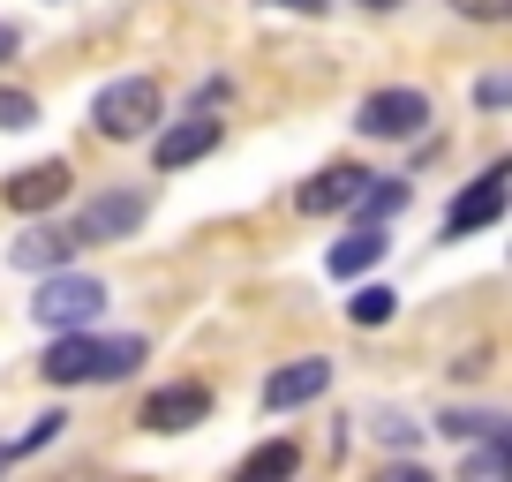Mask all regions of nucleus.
<instances>
[{"label": "nucleus", "instance_id": "nucleus-7", "mask_svg": "<svg viewBox=\"0 0 512 482\" xmlns=\"http://www.w3.org/2000/svg\"><path fill=\"white\" fill-rule=\"evenodd\" d=\"M317 392H332V362H324V354L279 362V370L264 377V407H272V415H287V407H309Z\"/></svg>", "mask_w": 512, "mask_h": 482}, {"label": "nucleus", "instance_id": "nucleus-19", "mask_svg": "<svg viewBox=\"0 0 512 482\" xmlns=\"http://www.w3.org/2000/svg\"><path fill=\"white\" fill-rule=\"evenodd\" d=\"M23 121H38V98L16 91V83H0V129H23Z\"/></svg>", "mask_w": 512, "mask_h": 482}, {"label": "nucleus", "instance_id": "nucleus-20", "mask_svg": "<svg viewBox=\"0 0 512 482\" xmlns=\"http://www.w3.org/2000/svg\"><path fill=\"white\" fill-rule=\"evenodd\" d=\"M452 8H460L467 23H505L512 16V0H452Z\"/></svg>", "mask_w": 512, "mask_h": 482}, {"label": "nucleus", "instance_id": "nucleus-22", "mask_svg": "<svg viewBox=\"0 0 512 482\" xmlns=\"http://www.w3.org/2000/svg\"><path fill=\"white\" fill-rule=\"evenodd\" d=\"M377 437H384V445H415V422H400V415H377Z\"/></svg>", "mask_w": 512, "mask_h": 482}, {"label": "nucleus", "instance_id": "nucleus-25", "mask_svg": "<svg viewBox=\"0 0 512 482\" xmlns=\"http://www.w3.org/2000/svg\"><path fill=\"white\" fill-rule=\"evenodd\" d=\"M279 8H324V0H279Z\"/></svg>", "mask_w": 512, "mask_h": 482}, {"label": "nucleus", "instance_id": "nucleus-23", "mask_svg": "<svg viewBox=\"0 0 512 482\" xmlns=\"http://www.w3.org/2000/svg\"><path fill=\"white\" fill-rule=\"evenodd\" d=\"M377 482H437V475H430V467H415V460H392Z\"/></svg>", "mask_w": 512, "mask_h": 482}, {"label": "nucleus", "instance_id": "nucleus-3", "mask_svg": "<svg viewBox=\"0 0 512 482\" xmlns=\"http://www.w3.org/2000/svg\"><path fill=\"white\" fill-rule=\"evenodd\" d=\"M354 129L377 136V144H407V136L430 129V98L407 91V83H392V91H369L362 113H354Z\"/></svg>", "mask_w": 512, "mask_h": 482}, {"label": "nucleus", "instance_id": "nucleus-26", "mask_svg": "<svg viewBox=\"0 0 512 482\" xmlns=\"http://www.w3.org/2000/svg\"><path fill=\"white\" fill-rule=\"evenodd\" d=\"M362 8H400V0H362Z\"/></svg>", "mask_w": 512, "mask_h": 482}, {"label": "nucleus", "instance_id": "nucleus-24", "mask_svg": "<svg viewBox=\"0 0 512 482\" xmlns=\"http://www.w3.org/2000/svg\"><path fill=\"white\" fill-rule=\"evenodd\" d=\"M16 46H23V31H16V23H0V61H16Z\"/></svg>", "mask_w": 512, "mask_h": 482}, {"label": "nucleus", "instance_id": "nucleus-21", "mask_svg": "<svg viewBox=\"0 0 512 482\" xmlns=\"http://www.w3.org/2000/svg\"><path fill=\"white\" fill-rule=\"evenodd\" d=\"M61 422H68V415H38V422H31V437H23V445H8V452H38V445H53V430H61Z\"/></svg>", "mask_w": 512, "mask_h": 482}, {"label": "nucleus", "instance_id": "nucleus-10", "mask_svg": "<svg viewBox=\"0 0 512 482\" xmlns=\"http://www.w3.org/2000/svg\"><path fill=\"white\" fill-rule=\"evenodd\" d=\"M362 181H369L362 166H324V174H309L302 189H294V211H309V219H324V211H347Z\"/></svg>", "mask_w": 512, "mask_h": 482}, {"label": "nucleus", "instance_id": "nucleus-18", "mask_svg": "<svg viewBox=\"0 0 512 482\" xmlns=\"http://www.w3.org/2000/svg\"><path fill=\"white\" fill-rule=\"evenodd\" d=\"M347 317L362 324V332H377V324H392V317H400V294H392V287H362V294L347 302Z\"/></svg>", "mask_w": 512, "mask_h": 482}, {"label": "nucleus", "instance_id": "nucleus-4", "mask_svg": "<svg viewBox=\"0 0 512 482\" xmlns=\"http://www.w3.org/2000/svg\"><path fill=\"white\" fill-rule=\"evenodd\" d=\"M98 309H106V287H98V279H83V272H46L31 317L46 324V332H76V324H91Z\"/></svg>", "mask_w": 512, "mask_h": 482}, {"label": "nucleus", "instance_id": "nucleus-5", "mask_svg": "<svg viewBox=\"0 0 512 482\" xmlns=\"http://www.w3.org/2000/svg\"><path fill=\"white\" fill-rule=\"evenodd\" d=\"M505 204H512V174L505 166H482V174L445 204V241H467V234H482V226H497Z\"/></svg>", "mask_w": 512, "mask_h": 482}, {"label": "nucleus", "instance_id": "nucleus-14", "mask_svg": "<svg viewBox=\"0 0 512 482\" xmlns=\"http://www.w3.org/2000/svg\"><path fill=\"white\" fill-rule=\"evenodd\" d=\"M407 204H415V189H407V181H377V174H369L362 181V189H354V219H362V226H384V219H400V211Z\"/></svg>", "mask_w": 512, "mask_h": 482}, {"label": "nucleus", "instance_id": "nucleus-27", "mask_svg": "<svg viewBox=\"0 0 512 482\" xmlns=\"http://www.w3.org/2000/svg\"><path fill=\"white\" fill-rule=\"evenodd\" d=\"M8 460H16V452H0V467H8Z\"/></svg>", "mask_w": 512, "mask_h": 482}, {"label": "nucleus", "instance_id": "nucleus-12", "mask_svg": "<svg viewBox=\"0 0 512 482\" xmlns=\"http://www.w3.org/2000/svg\"><path fill=\"white\" fill-rule=\"evenodd\" d=\"M61 196H68V166H61V159L23 166V174L8 181V204H16V211H31V219H38V211H53Z\"/></svg>", "mask_w": 512, "mask_h": 482}, {"label": "nucleus", "instance_id": "nucleus-9", "mask_svg": "<svg viewBox=\"0 0 512 482\" xmlns=\"http://www.w3.org/2000/svg\"><path fill=\"white\" fill-rule=\"evenodd\" d=\"M204 151H219V121H211V113H189V121L159 129V144H151V166H159V174H181V166H196Z\"/></svg>", "mask_w": 512, "mask_h": 482}, {"label": "nucleus", "instance_id": "nucleus-16", "mask_svg": "<svg viewBox=\"0 0 512 482\" xmlns=\"http://www.w3.org/2000/svg\"><path fill=\"white\" fill-rule=\"evenodd\" d=\"M460 482H512V437H505V430H497V437H475Z\"/></svg>", "mask_w": 512, "mask_h": 482}, {"label": "nucleus", "instance_id": "nucleus-17", "mask_svg": "<svg viewBox=\"0 0 512 482\" xmlns=\"http://www.w3.org/2000/svg\"><path fill=\"white\" fill-rule=\"evenodd\" d=\"M437 430L475 445V437H497V430H505V415H490V407H445V415H437Z\"/></svg>", "mask_w": 512, "mask_h": 482}, {"label": "nucleus", "instance_id": "nucleus-11", "mask_svg": "<svg viewBox=\"0 0 512 482\" xmlns=\"http://www.w3.org/2000/svg\"><path fill=\"white\" fill-rule=\"evenodd\" d=\"M76 249H83V241L68 234V226H31V234L8 249V264H16V272H61Z\"/></svg>", "mask_w": 512, "mask_h": 482}, {"label": "nucleus", "instance_id": "nucleus-1", "mask_svg": "<svg viewBox=\"0 0 512 482\" xmlns=\"http://www.w3.org/2000/svg\"><path fill=\"white\" fill-rule=\"evenodd\" d=\"M144 362V339L136 332H91V324H76V332H53V347L38 354V377L46 385H121L128 370Z\"/></svg>", "mask_w": 512, "mask_h": 482}, {"label": "nucleus", "instance_id": "nucleus-13", "mask_svg": "<svg viewBox=\"0 0 512 482\" xmlns=\"http://www.w3.org/2000/svg\"><path fill=\"white\" fill-rule=\"evenodd\" d=\"M384 249H392V241H384V226H354L347 241H332V249H324V272H332V279H362Z\"/></svg>", "mask_w": 512, "mask_h": 482}, {"label": "nucleus", "instance_id": "nucleus-6", "mask_svg": "<svg viewBox=\"0 0 512 482\" xmlns=\"http://www.w3.org/2000/svg\"><path fill=\"white\" fill-rule=\"evenodd\" d=\"M144 211H151L144 189H106V196L83 204V219L68 226V234H76V241H128L136 226H144Z\"/></svg>", "mask_w": 512, "mask_h": 482}, {"label": "nucleus", "instance_id": "nucleus-8", "mask_svg": "<svg viewBox=\"0 0 512 482\" xmlns=\"http://www.w3.org/2000/svg\"><path fill=\"white\" fill-rule=\"evenodd\" d=\"M136 422H144V430L181 437V430H196V422H211V392H204V385H159Z\"/></svg>", "mask_w": 512, "mask_h": 482}, {"label": "nucleus", "instance_id": "nucleus-2", "mask_svg": "<svg viewBox=\"0 0 512 482\" xmlns=\"http://www.w3.org/2000/svg\"><path fill=\"white\" fill-rule=\"evenodd\" d=\"M159 83L151 76H113L106 91L91 98V129L106 136V144H136V136H151L159 129Z\"/></svg>", "mask_w": 512, "mask_h": 482}, {"label": "nucleus", "instance_id": "nucleus-15", "mask_svg": "<svg viewBox=\"0 0 512 482\" xmlns=\"http://www.w3.org/2000/svg\"><path fill=\"white\" fill-rule=\"evenodd\" d=\"M294 467H302V445H294V437H272V445H256L249 460L234 467V482H294Z\"/></svg>", "mask_w": 512, "mask_h": 482}]
</instances>
